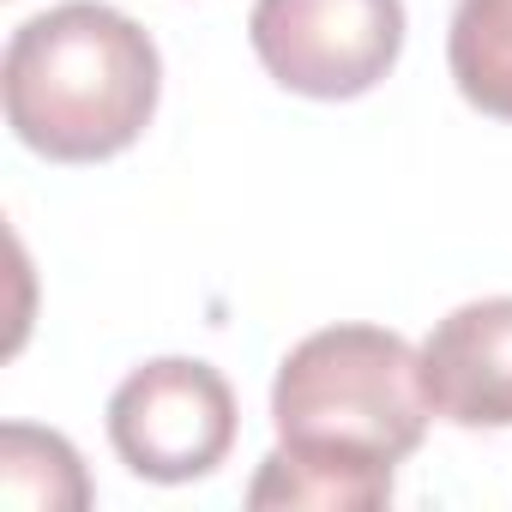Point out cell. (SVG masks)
<instances>
[{
  "label": "cell",
  "mask_w": 512,
  "mask_h": 512,
  "mask_svg": "<svg viewBox=\"0 0 512 512\" xmlns=\"http://www.w3.org/2000/svg\"><path fill=\"white\" fill-rule=\"evenodd\" d=\"M163 55L121 7L61 0L25 19L0 61L7 127L49 163H109L157 115Z\"/></svg>",
  "instance_id": "obj_1"
},
{
  "label": "cell",
  "mask_w": 512,
  "mask_h": 512,
  "mask_svg": "<svg viewBox=\"0 0 512 512\" xmlns=\"http://www.w3.org/2000/svg\"><path fill=\"white\" fill-rule=\"evenodd\" d=\"M422 350L386 326H326L308 332L272 380V428L290 458L344 464L386 476L428 434Z\"/></svg>",
  "instance_id": "obj_2"
},
{
  "label": "cell",
  "mask_w": 512,
  "mask_h": 512,
  "mask_svg": "<svg viewBox=\"0 0 512 512\" xmlns=\"http://www.w3.org/2000/svg\"><path fill=\"white\" fill-rule=\"evenodd\" d=\"M260 67L314 103L368 97L404 55V0H253Z\"/></svg>",
  "instance_id": "obj_3"
},
{
  "label": "cell",
  "mask_w": 512,
  "mask_h": 512,
  "mask_svg": "<svg viewBox=\"0 0 512 512\" xmlns=\"http://www.w3.org/2000/svg\"><path fill=\"white\" fill-rule=\"evenodd\" d=\"M109 446L145 482H199L235 446V392L211 362H145L109 398Z\"/></svg>",
  "instance_id": "obj_4"
},
{
  "label": "cell",
  "mask_w": 512,
  "mask_h": 512,
  "mask_svg": "<svg viewBox=\"0 0 512 512\" xmlns=\"http://www.w3.org/2000/svg\"><path fill=\"white\" fill-rule=\"evenodd\" d=\"M422 386L452 428H512V296L452 308L422 344Z\"/></svg>",
  "instance_id": "obj_5"
},
{
  "label": "cell",
  "mask_w": 512,
  "mask_h": 512,
  "mask_svg": "<svg viewBox=\"0 0 512 512\" xmlns=\"http://www.w3.org/2000/svg\"><path fill=\"white\" fill-rule=\"evenodd\" d=\"M446 67L476 115L512 121V0H458L446 31Z\"/></svg>",
  "instance_id": "obj_6"
},
{
  "label": "cell",
  "mask_w": 512,
  "mask_h": 512,
  "mask_svg": "<svg viewBox=\"0 0 512 512\" xmlns=\"http://www.w3.org/2000/svg\"><path fill=\"white\" fill-rule=\"evenodd\" d=\"M0 488H7L13 506H91V482L79 452L49 434V428H25L7 422L0 428Z\"/></svg>",
  "instance_id": "obj_7"
},
{
  "label": "cell",
  "mask_w": 512,
  "mask_h": 512,
  "mask_svg": "<svg viewBox=\"0 0 512 512\" xmlns=\"http://www.w3.org/2000/svg\"><path fill=\"white\" fill-rule=\"evenodd\" d=\"M392 482L386 476H362L344 464H314V458H290L284 446L266 452L260 476L247 482V506H326V512H368L386 506Z\"/></svg>",
  "instance_id": "obj_8"
}]
</instances>
